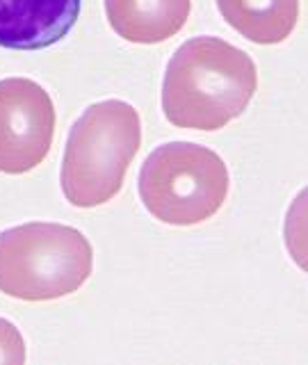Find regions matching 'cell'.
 Listing matches in <instances>:
<instances>
[{"label":"cell","instance_id":"1","mask_svg":"<svg viewBox=\"0 0 308 365\" xmlns=\"http://www.w3.org/2000/svg\"><path fill=\"white\" fill-rule=\"evenodd\" d=\"M258 89L254 60L220 37H194L171 55L163 112L188 130H222L242 114Z\"/></svg>","mask_w":308,"mask_h":365},{"label":"cell","instance_id":"4","mask_svg":"<svg viewBox=\"0 0 308 365\" xmlns=\"http://www.w3.org/2000/svg\"><path fill=\"white\" fill-rule=\"evenodd\" d=\"M226 163L208 146L169 142L158 146L140 169V199L155 220L194 226L210 220L228 197Z\"/></svg>","mask_w":308,"mask_h":365},{"label":"cell","instance_id":"6","mask_svg":"<svg viewBox=\"0 0 308 365\" xmlns=\"http://www.w3.org/2000/svg\"><path fill=\"white\" fill-rule=\"evenodd\" d=\"M80 16V0H0V46L41 51L64 39Z\"/></svg>","mask_w":308,"mask_h":365},{"label":"cell","instance_id":"3","mask_svg":"<svg viewBox=\"0 0 308 365\" xmlns=\"http://www.w3.org/2000/svg\"><path fill=\"white\" fill-rule=\"evenodd\" d=\"M94 249L73 226L30 222L0 233V292L23 302H53L83 288Z\"/></svg>","mask_w":308,"mask_h":365},{"label":"cell","instance_id":"5","mask_svg":"<svg viewBox=\"0 0 308 365\" xmlns=\"http://www.w3.org/2000/svg\"><path fill=\"white\" fill-rule=\"evenodd\" d=\"M55 106L30 78L0 80V171L28 174L48 155L55 137Z\"/></svg>","mask_w":308,"mask_h":365},{"label":"cell","instance_id":"2","mask_svg":"<svg viewBox=\"0 0 308 365\" xmlns=\"http://www.w3.org/2000/svg\"><path fill=\"white\" fill-rule=\"evenodd\" d=\"M142 146V121L125 101L89 106L71 125L62 158V192L76 208H96L123 187L125 171Z\"/></svg>","mask_w":308,"mask_h":365},{"label":"cell","instance_id":"7","mask_svg":"<svg viewBox=\"0 0 308 365\" xmlns=\"http://www.w3.org/2000/svg\"><path fill=\"white\" fill-rule=\"evenodd\" d=\"M192 0H106L112 30L130 43H163L183 30Z\"/></svg>","mask_w":308,"mask_h":365},{"label":"cell","instance_id":"8","mask_svg":"<svg viewBox=\"0 0 308 365\" xmlns=\"http://www.w3.org/2000/svg\"><path fill=\"white\" fill-rule=\"evenodd\" d=\"M217 9L235 32L260 46L285 41L299 19V0H217Z\"/></svg>","mask_w":308,"mask_h":365},{"label":"cell","instance_id":"9","mask_svg":"<svg viewBox=\"0 0 308 365\" xmlns=\"http://www.w3.org/2000/svg\"><path fill=\"white\" fill-rule=\"evenodd\" d=\"M0 363H26V340L21 331L3 317H0Z\"/></svg>","mask_w":308,"mask_h":365}]
</instances>
